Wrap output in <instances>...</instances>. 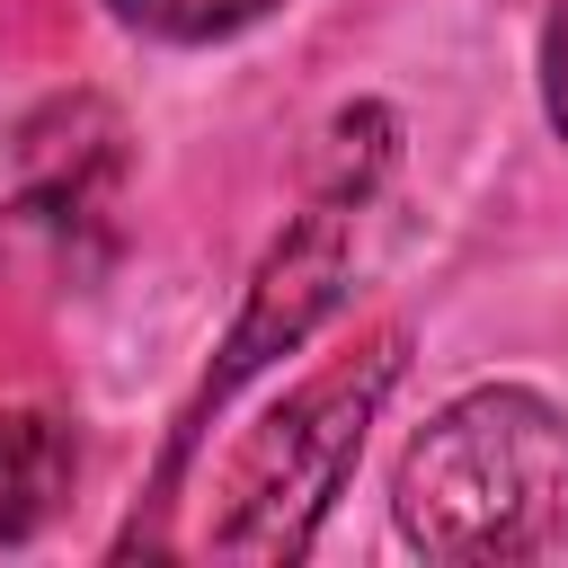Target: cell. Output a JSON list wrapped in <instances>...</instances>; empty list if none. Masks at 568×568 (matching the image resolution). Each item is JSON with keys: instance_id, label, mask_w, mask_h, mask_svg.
Listing matches in <instances>:
<instances>
[{"instance_id": "cell-3", "label": "cell", "mask_w": 568, "mask_h": 568, "mask_svg": "<svg viewBox=\"0 0 568 568\" xmlns=\"http://www.w3.org/2000/svg\"><path fill=\"white\" fill-rule=\"evenodd\" d=\"M355 204L364 195H346V186H320L293 222H284V240L266 248V266L248 275V293H240V311H231V328H222V346H213V364H204V382H195V399L178 408V426H169V462H160V506H169V488H178V470L195 462V444H204V426H213V408L257 373V364H275V355H293L328 311H337V293H346V266H355Z\"/></svg>"}, {"instance_id": "cell-2", "label": "cell", "mask_w": 568, "mask_h": 568, "mask_svg": "<svg viewBox=\"0 0 568 568\" xmlns=\"http://www.w3.org/2000/svg\"><path fill=\"white\" fill-rule=\"evenodd\" d=\"M408 373V328H382L364 346H346L337 364H320L302 390H284L257 435L231 453L222 470V515H213V559H248V568H284L320 541L328 506L355 479L364 426L382 417L390 382Z\"/></svg>"}, {"instance_id": "cell-6", "label": "cell", "mask_w": 568, "mask_h": 568, "mask_svg": "<svg viewBox=\"0 0 568 568\" xmlns=\"http://www.w3.org/2000/svg\"><path fill=\"white\" fill-rule=\"evenodd\" d=\"M541 115H550L559 142H568V0H559L550 27H541Z\"/></svg>"}, {"instance_id": "cell-4", "label": "cell", "mask_w": 568, "mask_h": 568, "mask_svg": "<svg viewBox=\"0 0 568 568\" xmlns=\"http://www.w3.org/2000/svg\"><path fill=\"white\" fill-rule=\"evenodd\" d=\"M80 444L53 408H0V550L36 541L71 497Z\"/></svg>"}, {"instance_id": "cell-1", "label": "cell", "mask_w": 568, "mask_h": 568, "mask_svg": "<svg viewBox=\"0 0 568 568\" xmlns=\"http://www.w3.org/2000/svg\"><path fill=\"white\" fill-rule=\"evenodd\" d=\"M390 524L444 568L568 559V408L532 382L444 399L390 470Z\"/></svg>"}, {"instance_id": "cell-5", "label": "cell", "mask_w": 568, "mask_h": 568, "mask_svg": "<svg viewBox=\"0 0 568 568\" xmlns=\"http://www.w3.org/2000/svg\"><path fill=\"white\" fill-rule=\"evenodd\" d=\"M275 0H106L115 27L151 36V44H222L240 27H257Z\"/></svg>"}]
</instances>
